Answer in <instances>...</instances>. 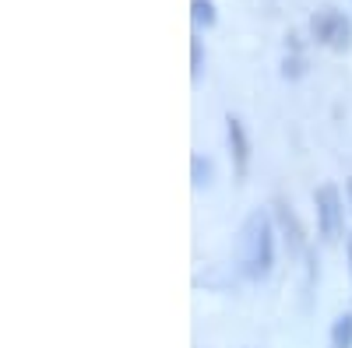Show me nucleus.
<instances>
[{
    "mask_svg": "<svg viewBox=\"0 0 352 348\" xmlns=\"http://www.w3.org/2000/svg\"><path fill=\"white\" fill-rule=\"evenodd\" d=\"M310 36L317 46H324L331 53H345L352 46V21L338 8H320L310 18Z\"/></svg>",
    "mask_w": 352,
    "mask_h": 348,
    "instance_id": "7ed1b4c3",
    "label": "nucleus"
},
{
    "mask_svg": "<svg viewBox=\"0 0 352 348\" xmlns=\"http://www.w3.org/2000/svg\"><path fill=\"white\" fill-rule=\"evenodd\" d=\"M190 21L197 28H212L219 21V8L215 0H190Z\"/></svg>",
    "mask_w": 352,
    "mask_h": 348,
    "instance_id": "1a4fd4ad",
    "label": "nucleus"
},
{
    "mask_svg": "<svg viewBox=\"0 0 352 348\" xmlns=\"http://www.w3.org/2000/svg\"><path fill=\"white\" fill-rule=\"evenodd\" d=\"M278 257V225L268 208H254L240 225L236 268L247 281H268Z\"/></svg>",
    "mask_w": 352,
    "mask_h": 348,
    "instance_id": "f257e3e1",
    "label": "nucleus"
},
{
    "mask_svg": "<svg viewBox=\"0 0 352 348\" xmlns=\"http://www.w3.org/2000/svg\"><path fill=\"white\" fill-rule=\"evenodd\" d=\"M215 180V162L208 155H190V183L194 190H208Z\"/></svg>",
    "mask_w": 352,
    "mask_h": 348,
    "instance_id": "0eeeda50",
    "label": "nucleus"
},
{
    "mask_svg": "<svg viewBox=\"0 0 352 348\" xmlns=\"http://www.w3.org/2000/svg\"><path fill=\"white\" fill-rule=\"evenodd\" d=\"M226 148H229V162H232V172H236V180H243L250 172V134H247V124L240 116H226Z\"/></svg>",
    "mask_w": 352,
    "mask_h": 348,
    "instance_id": "20e7f679",
    "label": "nucleus"
},
{
    "mask_svg": "<svg viewBox=\"0 0 352 348\" xmlns=\"http://www.w3.org/2000/svg\"><path fill=\"white\" fill-rule=\"evenodd\" d=\"M345 194L335 183H320L314 190V215H317V236L320 243H335L345 232Z\"/></svg>",
    "mask_w": 352,
    "mask_h": 348,
    "instance_id": "f03ea898",
    "label": "nucleus"
},
{
    "mask_svg": "<svg viewBox=\"0 0 352 348\" xmlns=\"http://www.w3.org/2000/svg\"><path fill=\"white\" fill-rule=\"evenodd\" d=\"M201 74H204V43L194 36L190 39V78L201 81Z\"/></svg>",
    "mask_w": 352,
    "mask_h": 348,
    "instance_id": "9d476101",
    "label": "nucleus"
},
{
    "mask_svg": "<svg viewBox=\"0 0 352 348\" xmlns=\"http://www.w3.org/2000/svg\"><path fill=\"white\" fill-rule=\"evenodd\" d=\"M275 211V225H278V240L289 246L292 257H307V232H303V222L296 218V211H292V205H285V200H275L272 205Z\"/></svg>",
    "mask_w": 352,
    "mask_h": 348,
    "instance_id": "39448f33",
    "label": "nucleus"
},
{
    "mask_svg": "<svg viewBox=\"0 0 352 348\" xmlns=\"http://www.w3.org/2000/svg\"><path fill=\"white\" fill-rule=\"evenodd\" d=\"M345 200H349V211H352V176L345 180Z\"/></svg>",
    "mask_w": 352,
    "mask_h": 348,
    "instance_id": "f8f14e48",
    "label": "nucleus"
},
{
    "mask_svg": "<svg viewBox=\"0 0 352 348\" xmlns=\"http://www.w3.org/2000/svg\"><path fill=\"white\" fill-rule=\"evenodd\" d=\"M345 264H349V281H352V236H345Z\"/></svg>",
    "mask_w": 352,
    "mask_h": 348,
    "instance_id": "9b49d317",
    "label": "nucleus"
},
{
    "mask_svg": "<svg viewBox=\"0 0 352 348\" xmlns=\"http://www.w3.org/2000/svg\"><path fill=\"white\" fill-rule=\"evenodd\" d=\"M328 345L331 348H352V313H338L331 321V331H328Z\"/></svg>",
    "mask_w": 352,
    "mask_h": 348,
    "instance_id": "6e6552de",
    "label": "nucleus"
},
{
    "mask_svg": "<svg viewBox=\"0 0 352 348\" xmlns=\"http://www.w3.org/2000/svg\"><path fill=\"white\" fill-rule=\"evenodd\" d=\"M307 74V56H303V46L296 36H289L285 43V56H282V78L285 81H300Z\"/></svg>",
    "mask_w": 352,
    "mask_h": 348,
    "instance_id": "423d86ee",
    "label": "nucleus"
}]
</instances>
